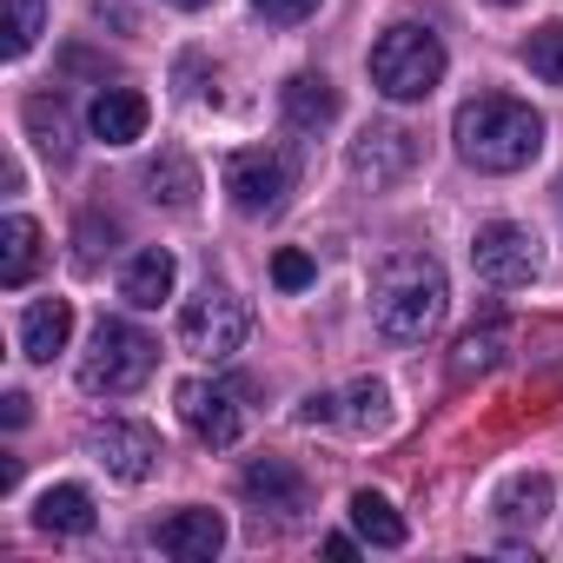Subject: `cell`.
I'll use <instances>...</instances> for the list:
<instances>
[{
	"label": "cell",
	"mask_w": 563,
	"mask_h": 563,
	"mask_svg": "<svg viewBox=\"0 0 563 563\" xmlns=\"http://www.w3.org/2000/svg\"><path fill=\"white\" fill-rule=\"evenodd\" d=\"M153 365H159V345L140 325L100 319L93 325V345L80 352V391L87 398H126V391H140L153 378Z\"/></svg>",
	"instance_id": "4"
},
{
	"label": "cell",
	"mask_w": 563,
	"mask_h": 563,
	"mask_svg": "<svg viewBox=\"0 0 563 563\" xmlns=\"http://www.w3.org/2000/svg\"><path fill=\"white\" fill-rule=\"evenodd\" d=\"M523 60H530V74H537V80H550V87H563V21H550V27H537V34L523 41Z\"/></svg>",
	"instance_id": "26"
},
{
	"label": "cell",
	"mask_w": 563,
	"mask_h": 563,
	"mask_svg": "<svg viewBox=\"0 0 563 563\" xmlns=\"http://www.w3.org/2000/svg\"><path fill=\"white\" fill-rule=\"evenodd\" d=\"M252 8H258L265 21H278V27H299V21L319 14V0H252Z\"/></svg>",
	"instance_id": "28"
},
{
	"label": "cell",
	"mask_w": 563,
	"mask_h": 563,
	"mask_svg": "<svg viewBox=\"0 0 563 563\" xmlns=\"http://www.w3.org/2000/svg\"><path fill=\"white\" fill-rule=\"evenodd\" d=\"M352 523H358V537L378 543V550H405V537H411L385 490H352Z\"/></svg>",
	"instance_id": "23"
},
{
	"label": "cell",
	"mask_w": 563,
	"mask_h": 563,
	"mask_svg": "<svg viewBox=\"0 0 563 563\" xmlns=\"http://www.w3.org/2000/svg\"><path fill=\"white\" fill-rule=\"evenodd\" d=\"M173 286H179V258H173L166 245L133 252V265L120 272V299H126V306H140V312H159V306L173 299Z\"/></svg>",
	"instance_id": "13"
},
{
	"label": "cell",
	"mask_w": 563,
	"mask_h": 563,
	"mask_svg": "<svg viewBox=\"0 0 563 563\" xmlns=\"http://www.w3.org/2000/svg\"><path fill=\"white\" fill-rule=\"evenodd\" d=\"M490 8H517V0H490Z\"/></svg>",
	"instance_id": "34"
},
{
	"label": "cell",
	"mask_w": 563,
	"mask_h": 563,
	"mask_svg": "<svg viewBox=\"0 0 563 563\" xmlns=\"http://www.w3.org/2000/svg\"><path fill=\"white\" fill-rule=\"evenodd\" d=\"M352 173L358 179H372V186H391V179H405L411 166H418V140L405 133V126H391V120H378V126H365L358 140H352Z\"/></svg>",
	"instance_id": "10"
},
{
	"label": "cell",
	"mask_w": 563,
	"mask_h": 563,
	"mask_svg": "<svg viewBox=\"0 0 563 563\" xmlns=\"http://www.w3.org/2000/svg\"><path fill=\"white\" fill-rule=\"evenodd\" d=\"M444 41L431 34V27H411V21H398V27H385L378 41H372V87L385 93V100H398V107H411V100H431L438 93V80H444Z\"/></svg>",
	"instance_id": "3"
},
{
	"label": "cell",
	"mask_w": 563,
	"mask_h": 563,
	"mask_svg": "<svg viewBox=\"0 0 563 563\" xmlns=\"http://www.w3.org/2000/svg\"><path fill=\"white\" fill-rule=\"evenodd\" d=\"M173 8H186V14H199V8H212V0H173Z\"/></svg>",
	"instance_id": "33"
},
{
	"label": "cell",
	"mask_w": 563,
	"mask_h": 563,
	"mask_svg": "<svg viewBox=\"0 0 563 563\" xmlns=\"http://www.w3.org/2000/svg\"><path fill=\"white\" fill-rule=\"evenodd\" d=\"M245 332H252V306H245L239 292L206 286L199 299L179 306V345H186L192 358H232V352L245 345Z\"/></svg>",
	"instance_id": "5"
},
{
	"label": "cell",
	"mask_w": 563,
	"mask_h": 563,
	"mask_svg": "<svg viewBox=\"0 0 563 563\" xmlns=\"http://www.w3.org/2000/svg\"><path fill=\"white\" fill-rule=\"evenodd\" d=\"M47 34V0H8V60H27L34 54V41Z\"/></svg>",
	"instance_id": "25"
},
{
	"label": "cell",
	"mask_w": 563,
	"mask_h": 563,
	"mask_svg": "<svg viewBox=\"0 0 563 563\" xmlns=\"http://www.w3.org/2000/svg\"><path fill=\"white\" fill-rule=\"evenodd\" d=\"M339 424L358 431V438H378V431L391 424V385H385V378L345 385V391H339Z\"/></svg>",
	"instance_id": "20"
},
{
	"label": "cell",
	"mask_w": 563,
	"mask_h": 563,
	"mask_svg": "<svg viewBox=\"0 0 563 563\" xmlns=\"http://www.w3.org/2000/svg\"><path fill=\"white\" fill-rule=\"evenodd\" d=\"M87 457L107 471V477H120V484H146L153 471H159V431L153 424H133V418H107V424H93L87 431Z\"/></svg>",
	"instance_id": "8"
},
{
	"label": "cell",
	"mask_w": 563,
	"mask_h": 563,
	"mask_svg": "<svg viewBox=\"0 0 563 563\" xmlns=\"http://www.w3.org/2000/svg\"><path fill=\"white\" fill-rule=\"evenodd\" d=\"M0 418H8V431H21L34 411H27V391H8V398H0Z\"/></svg>",
	"instance_id": "30"
},
{
	"label": "cell",
	"mask_w": 563,
	"mask_h": 563,
	"mask_svg": "<svg viewBox=\"0 0 563 563\" xmlns=\"http://www.w3.org/2000/svg\"><path fill=\"white\" fill-rule=\"evenodd\" d=\"M34 265H41V225L27 219V212H14L8 225H0V286H27L34 278Z\"/></svg>",
	"instance_id": "21"
},
{
	"label": "cell",
	"mask_w": 563,
	"mask_h": 563,
	"mask_svg": "<svg viewBox=\"0 0 563 563\" xmlns=\"http://www.w3.org/2000/svg\"><path fill=\"white\" fill-rule=\"evenodd\" d=\"M34 523H41L47 537H87V530H93V497H87V484H54V490H41Z\"/></svg>",
	"instance_id": "19"
},
{
	"label": "cell",
	"mask_w": 563,
	"mask_h": 563,
	"mask_svg": "<svg viewBox=\"0 0 563 563\" xmlns=\"http://www.w3.org/2000/svg\"><path fill=\"white\" fill-rule=\"evenodd\" d=\"M451 306V278L431 252H391L372 278V319L391 345H424L444 325Z\"/></svg>",
	"instance_id": "1"
},
{
	"label": "cell",
	"mask_w": 563,
	"mask_h": 563,
	"mask_svg": "<svg viewBox=\"0 0 563 563\" xmlns=\"http://www.w3.org/2000/svg\"><path fill=\"white\" fill-rule=\"evenodd\" d=\"M278 107H286L292 133H325L339 120V87L325 74H292L286 87H278Z\"/></svg>",
	"instance_id": "14"
},
{
	"label": "cell",
	"mask_w": 563,
	"mask_h": 563,
	"mask_svg": "<svg viewBox=\"0 0 563 563\" xmlns=\"http://www.w3.org/2000/svg\"><path fill=\"white\" fill-rule=\"evenodd\" d=\"M457 159L477 173H523L543 153V113H530L510 93H471L451 120Z\"/></svg>",
	"instance_id": "2"
},
{
	"label": "cell",
	"mask_w": 563,
	"mask_h": 563,
	"mask_svg": "<svg viewBox=\"0 0 563 563\" xmlns=\"http://www.w3.org/2000/svg\"><path fill=\"white\" fill-rule=\"evenodd\" d=\"M471 265H477L484 286H530V278L543 272V245H537L530 225L490 219V225H477V239H471Z\"/></svg>",
	"instance_id": "6"
},
{
	"label": "cell",
	"mask_w": 563,
	"mask_h": 563,
	"mask_svg": "<svg viewBox=\"0 0 563 563\" xmlns=\"http://www.w3.org/2000/svg\"><path fill=\"white\" fill-rule=\"evenodd\" d=\"M239 490H245L258 510H278V517H299V510L312 504L306 471H299V464H286V457H258V464H245Z\"/></svg>",
	"instance_id": "11"
},
{
	"label": "cell",
	"mask_w": 563,
	"mask_h": 563,
	"mask_svg": "<svg viewBox=\"0 0 563 563\" xmlns=\"http://www.w3.org/2000/svg\"><path fill=\"white\" fill-rule=\"evenodd\" d=\"M153 543L166 550V556H179V563H212L219 550H225V517L219 510H179V517H166L159 530H153Z\"/></svg>",
	"instance_id": "12"
},
{
	"label": "cell",
	"mask_w": 563,
	"mask_h": 563,
	"mask_svg": "<svg viewBox=\"0 0 563 563\" xmlns=\"http://www.w3.org/2000/svg\"><path fill=\"white\" fill-rule=\"evenodd\" d=\"M550 504H556V484L543 477V471H517L504 490H497V523H510V530H537L543 517H550Z\"/></svg>",
	"instance_id": "17"
},
{
	"label": "cell",
	"mask_w": 563,
	"mask_h": 563,
	"mask_svg": "<svg viewBox=\"0 0 563 563\" xmlns=\"http://www.w3.org/2000/svg\"><path fill=\"white\" fill-rule=\"evenodd\" d=\"M312 278H319V265H312V252H299V245H286V252L272 258V286H278V292H306Z\"/></svg>",
	"instance_id": "27"
},
{
	"label": "cell",
	"mask_w": 563,
	"mask_h": 563,
	"mask_svg": "<svg viewBox=\"0 0 563 563\" xmlns=\"http://www.w3.org/2000/svg\"><path fill=\"white\" fill-rule=\"evenodd\" d=\"M292 153H278V146H239L225 159V192L239 212H278L292 192Z\"/></svg>",
	"instance_id": "7"
},
{
	"label": "cell",
	"mask_w": 563,
	"mask_h": 563,
	"mask_svg": "<svg viewBox=\"0 0 563 563\" xmlns=\"http://www.w3.org/2000/svg\"><path fill=\"white\" fill-rule=\"evenodd\" d=\"M146 120H153V107H146V93H133V87H107V93L87 107V126H93V140H107V146H133V140L146 133Z\"/></svg>",
	"instance_id": "15"
},
{
	"label": "cell",
	"mask_w": 563,
	"mask_h": 563,
	"mask_svg": "<svg viewBox=\"0 0 563 563\" xmlns=\"http://www.w3.org/2000/svg\"><path fill=\"white\" fill-rule=\"evenodd\" d=\"M146 186H153V199L173 206V212H192V199H199V173H192L186 153H159V159L146 166Z\"/></svg>",
	"instance_id": "24"
},
{
	"label": "cell",
	"mask_w": 563,
	"mask_h": 563,
	"mask_svg": "<svg viewBox=\"0 0 563 563\" xmlns=\"http://www.w3.org/2000/svg\"><path fill=\"white\" fill-rule=\"evenodd\" d=\"M80 239H87V245H80V265L93 272V265H100V219H87V225H80Z\"/></svg>",
	"instance_id": "31"
},
{
	"label": "cell",
	"mask_w": 563,
	"mask_h": 563,
	"mask_svg": "<svg viewBox=\"0 0 563 563\" xmlns=\"http://www.w3.org/2000/svg\"><path fill=\"white\" fill-rule=\"evenodd\" d=\"M21 120H27V140H34L54 166H67V159H74V113H67V100H60V93H34V100L21 107Z\"/></svg>",
	"instance_id": "18"
},
{
	"label": "cell",
	"mask_w": 563,
	"mask_h": 563,
	"mask_svg": "<svg viewBox=\"0 0 563 563\" xmlns=\"http://www.w3.org/2000/svg\"><path fill=\"white\" fill-rule=\"evenodd\" d=\"M299 424H339V398H332V391H312V398L299 405Z\"/></svg>",
	"instance_id": "29"
},
{
	"label": "cell",
	"mask_w": 563,
	"mask_h": 563,
	"mask_svg": "<svg viewBox=\"0 0 563 563\" xmlns=\"http://www.w3.org/2000/svg\"><path fill=\"white\" fill-rule=\"evenodd\" d=\"M504 352H510V325H471L464 339H457V352H451V378H484V372H497L504 365Z\"/></svg>",
	"instance_id": "22"
},
{
	"label": "cell",
	"mask_w": 563,
	"mask_h": 563,
	"mask_svg": "<svg viewBox=\"0 0 563 563\" xmlns=\"http://www.w3.org/2000/svg\"><path fill=\"white\" fill-rule=\"evenodd\" d=\"M352 550H358V543H352V537H325V556H332V563H345V556H352Z\"/></svg>",
	"instance_id": "32"
},
{
	"label": "cell",
	"mask_w": 563,
	"mask_h": 563,
	"mask_svg": "<svg viewBox=\"0 0 563 563\" xmlns=\"http://www.w3.org/2000/svg\"><path fill=\"white\" fill-rule=\"evenodd\" d=\"M173 405H179V424H186V431H192L199 444H212V451L239 444V431H245V418H239V398H232L225 385L186 378V385L173 391Z\"/></svg>",
	"instance_id": "9"
},
{
	"label": "cell",
	"mask_w": 563,
	"mask_h": 563,
	"mask_svg": "<svg viewBox=\"0 0 563 563\" xmlns=\"http://www.w3.org/2000/svg\"><path fill=\"white\" fill-rule=\"evenodd\" d=\"M67 339H74V306L67 299H34L21 312V352L34 365H54V352H67Z\"/></svg>",
	"instance_id": "16"
}]
</instances>
